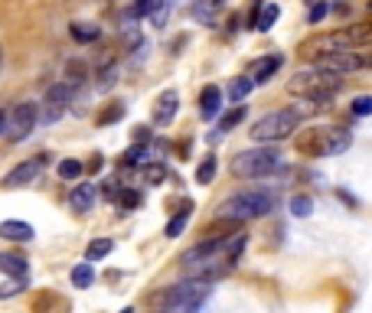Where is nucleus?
I'll list each match as a JSON object with an SVG mask.
<instances>
[{
    "label": "nucleus",
    "mask_w": 372,
    "mask_h": 313,
    "mask_svg": "<svg viewBox=\"0 0 372 313\" xmlns=\"http://www.w3.org/2000/svg\"><path fill=\"white\" fill-rule=\"evenodd\" d=\"M82 170H86V167H82L79 160H59V167H56V173H59L63 180H72V183L82 176Z\"/></svg>",
    "instance_id": "32"
},
{
    "label": "nucleus",
    "mask_w": 372,
    "mask_h": 313,
    "mask_svg": "<svg viewBox=\"0 0 372 313\" xmlns=\"http://www.w3.org/2000/svg\"><path fill=\"white\" fill-rule=\"evenodd\" d=\"M281 167H284V153L271 144H258L252 151L232 157V176H238V180H265Z\"/></svg>",
    "instance_id": "3"
},
{
    "label": "nucleus",
    "mask_w": 372,
    "mask_h": 313,
    "mask_svg": "<svg viewBox=\"0 0 372 313\" xmlns=\"http://www.w3.org/2000/svg\"><path fill=\"white\" fill-rule=\"evenodd\" d=\"M33 235H36V232H33L30 222H17V219L0 222V238H7V242H30Z\"/></svg>",
    "instance_id": "18"
},
{
    "label": "nucleus",
    "mask_w": 372,
    "mask_h": 313,
    "mask_svg": "<svg viewBox=\"0 0 372 313\" xmlns=\"http://www.w3.org/2000/svg\"><path fill=\"white\" fill-rule=\"evenodd\" d=\"M0 268L13 278H26V258H20V255H0Z\"/></svg>",
    "instance_id": "27"
},
{
    "label": "nucleus",
    "mask_w": 372,
    "mask_h": 313,
    "mask_svg": "<svg viewBox=\"0 0 372 313\" xmlns=\"http://www.w3.org/2000/svg\"><path fill=\"white\" fill-rule=\"evenodd\" d=\"M118 82H121V65H118V62H105V65H98V76H95V88H98V95H108V92H115Z\"/></svg>",
    "instance_id": "15"
},
{
    "label": "nucleus",
    "mask_w": 372,
    "mask_h": 313,
    "mask_svg": "<svg viewBox=\"0 0 372 313\" xmlns=\"http://www.w3.org/2000/svg\"><path fill=\"white\" fill-rule=\"evenodd\" d=\"M294 147H298L300 157H310V160H317V157H330V128L314 124V128L298 130Z\"/></svg>",
    "instance_id": "8"
},
{
    "label": "nucleus",
    "mask_w": 372,
    "mask_h": 313,
    "mask_svg": "<svg viewBox=\"0 0 372 313\" xmlns=\"http://www.w3.org/2000/svg\"><path fill=\"white\" fill-rule=\"evenodd\" d=\"M307 3H320V0H307Z\"/></svg>",
    "instance_id": "42"
},
{
    "label": "nucleus",
    "mask_w": 372,
    "mask_h": 313,
    "mask_svg": "<svg viewBox=\"0 0 372 313\" xmlns=\"http://www.w3.org/2000/svg\"><path fill=\"white\" fill-rule=\"evenodd\" d=\"M242 121H245V105H238V101H235V108L225 111L223 118H219V124H216V137L229 134V130H232L235 124H242Z\"/></svg>",
    "instance_id": "20"
},
{
    "label": "nucleus",
    "mask_w": 372,
    "mask_h": 313,
    "mask_svg": "<svg viewBox=\"0 0 372 313\" xmlns=\"http://www.w3.org/2000/svg\"><path fill=\"white\" fill-rule=\"evenodd\" d=\"M219 111H223V88H219V85H206V88H202V95H200V115L206 121H213Z\"/></svg>",
    "instance_id": "13"
},
{
    "label": "nucleus",
    "mask_w": 372,
    "mask_h": 313,
    "mask_svg": "<svg viewBox=\"0 0 372 313\" xmlns=\"http://www.w3.org/2000/svg\"><path fill=\"white\" fill-rule=\"evenodd\" d=\"M277 17H281V7H277V3H261V0H258L255 17H252V26H255L258 33H268L271 26H275Z\"/></svg>",
    "instance_id": "16"
},
{
    "label": "nucleus",
    "mask_w": 372,
    "mask_h": 313,
    "mask_svg": "<svg viewBox=\"0 0 372 313\" xmlns=\"http://www.w3.org/2000/svg\"><path fill=\"white\" fill-rule=\"evenodd\" d=\"M72 40L75 43H95L98 36H102V26H95V23H72Z\"/></svg>",
    "instance_id": "22"
},
{
    "label": "nucleus",
    "mask_w": 372,
    "mask_h": 313,
    "mask_svg": "<svg viewBox=\"0 0 372 313\" xmlns=\"http://www.w3.org/2000/svg\"><path fill=\"white\" fill-rule=\"evenodd\" d=\"M20 284H26V278H10V281L0 287V297H13V294L20 291Z\"/></svg>",
    "instance_id": "39"
},
{
    "label": "nucleus",
    "mask_w": 372,
    "mask_h": 313,
    "mask_svg": "<svg viewBox=\"0 0 372 313\" xmlns=\"http://www.w3.org/2000/svg\"><path fill=\"white\" fill-rule=\"evenodd\" d=\"M216 176V157H206L200 163V170H196V183H213Z\"/></svg>",
    "instance_id": "34"
},
{
    "label": "nucleus",
    "mask_w": 372,
    "mask_h": 313,
    "mask_svg": "<svg viewBox=\"0 0 372 313\" xmlns=\"http://www.w3.org/2000/svg\"><path fill=\"white\" fill-rule=\"evenodd\" d=\"M350 111H353V115H356V118H369V115H372V98H369V95H359V98H353Z\"/></svg>",
    "instance_id": "35"
},
{
    "label": "nucleus",
    "mask_w": 372,
    "mask_h": 313,
    "mask_svg": "<svg viewBox=\"0 0 372 313\" xmlns=\"http://www.w3.org/2000/svg\"><path fill=\"white\" fill-rule=\"evenodd\" d=\"M167 10H170V0H134L131 17H147L154 26H160L167 20Z\"/></svg>",
    "instance_id": "12"
},
{
    "label": "nucleus",
    "mask_w": 372,
    "mask_h": 313,
    "mask_svg": "<svg viewBox=\"0 0 372 313\" xmlns=\"http://www.w3.org/2000/svg\"><path fill=\"white\" fill-rule=\"evenodd\" d=\"M330 10H333V7H330L327 0H320V3H310V13H307V20H310V23H320V20H323V17H327Z\"/></svg>",
    "instance_id": "36"
},
{
    "label": "nucleus",
    "mask_w": 372,
    "mask_h": 313,
    "mask_svg": "<svg viewBox=\"0 0 372 313\" xmlns=\"http://www.w3.org/2000/svg\"><path fill=\"white\" fill-rule=\"evenodd\" d=\"M7 121H10V111L0 108V137H7Z\"/></svg>",
    "instance_id": "40"
},
{
    "label": "nucleus",
    "mask_w": 372,
    "mask_h": 313,
    "mask_svg": "<svg viewBox=\"0 0 372 313\" xmlns=\"http://www.w3.org/2000/svg\"><path fill=\"white\" fill-rule=\"evenodd\" d=\"M216 3H219V0H196V3H193V17H196L200 23H213L216 20Z\"/></svg>",
    "instance_id": "31"
},
{
    "label": "nucleus",
    "mask_w": 372,
    "mask_h": 313,
    "mask_svg": "<svg viewBox=\"0 0 372 313\" xmlns=\"http://www.w3.org/2000/svg\"><path fill=\"white\" fill-rule=\"evenodd\" d=\"M46 170V153H36V157H30V160H23V163H17L7 176H3V186L7 189H17V186H26V183H33L40 173Z\"/></svg>",
    "instance_id": "10"
},
{
    "label": "nucleus",
    "mask_w": 372,
    "mask_h": 313,
    "mask_svg": "<svg viewBox=\"0 0 372 313\" xmlns=\"http://www.w3.org/2000/svg\"><path fill=\"white\" fill-rule=\"evenodd\" d=\"M327 105L323 101H314V98H304L300 105H291V108H281V111H268L265 118H258L252 124V141L255 144H281L287 141L294 130L304 124L307 118H314L317 111H323Z\"/></svg>",
    "instance_id": "1"
},
{
    "label": "nucleus",
    "mask_w": 372,
    "mask_h": 313,
    "mask_svg": "<svg viewBox=\"0 0 372 313\" xmlns=\"http://www.w3.org/2000/svg\"><path fill=\"white\" fill-rule=\"evenodd\" d=\"M369 10H372V0H369Z\"/></svg>",
    "instance_id": "43"
},
{
    "label": "nucleus",
    "mask_w": 372,
    "mask_h": 313,
    "mask_svg": "<svg viewBox=\"0 0 372 313\" xmlns=\"http://www.w3.org/2000/svg\"><path fill=\"white\" fill-rule=\"evenodd\" d=\"M147 160H154V147H147L144 141L128 147V153H124V163H131V167H140V163H147Z\"/></svg>",
    "instance_id": "25"
},
{
    "label": "nucleus",
    "mask_w": 372,
    "mask_h": 313,
    "mask_svg": "<svg viewBox=\"0 0 372 313\" xmlns=\"http://www.w3.org/2000/svg\"><path fill=\"white\" fill-rule=\"evenodd\" d=\"M118 203L124 205V209H134V205H140V193H134V189H124V193L118 196Z\"/></svg>",
    "instance_id": "38"
},
{
    "label": "nucleus",
    "mask_w": 372,
    "mask_h": 313,
    "mask_svg": "<svg viewBox=\"0 0 372 313\" xmlns=\"http://www.w3.org/2000/svg\"><path fill=\"white\" fill-rule=\"evenodd\" d=\"M209 297H213V281L193 278V281L167 287V294L160 297V303H163V310H170V313H193V310H200V307H206Z\"/></svg>",
    "instance_id": "5"
},
{
    "label": "nucleus",
    "mask_w": 372,
    "mask_h": 313,
    "mask_svg": "<svg viewBox=\"0 0 372 313\" xmlns=\"http://www.w3.org/2000/svg\"><path fill=\"white\" fill-rule=\"evenodd\" d=\"M190 212H193V205L183 203V209L170 219V222H167V228H163V232H167V238H180V232L186 228V222H190Z\"/></svg>",
    "instance_id": "23"
},
{
    "label": "nucleus",
    "mask_w": 372,
    "mask_h": 313,
    "mask_svg": "<svg viewBox=\"0 0 372 313\" xmlns=\"http://www.w3.org/2000/svg\"><path fill=\"white\" fill-rule=\"evenodd\" d=\"M310 212H314V203H310V196H294V199H291V216L307 219Z\"/></svg>",
    "instance_id": "33"
},
{
    "label": "nucleus",
    "mask_w": 372,
    "mask_h": 313,
    "mask_svg": "<svg viewBox=\"0 0 372 313\" xmlns=\"http://www.w3.org/2000/svg\"><path fill=\"white\" fill-rule=\"evenodd\" d=\"M92 281H95V271H92V261H86V264H79V268H72V284L79 287V291H86V287H92Z\"/></svg>",
    "instance_id": "29"
},
{
    "label": "nucleus",
    "mask_w": 372,
    "mask_h": 313,
    "mask_svg": "<svg viewBox=\"0 0 372 313\" xmlns=\"http://www.w3.org/2000/svg\"><path fill=\"white\" fill-rule=\"evenodd\" d=\"M95 196H98V186L95 183H79L69 196V205H72V212H88L92 205H95Z\"/></svg>",
    "instance_id": "14"
},
{
    "label": "nucleus",
    "mask_w": 372,
    "mask_h": 313,
    "mask_svg": "<svg viewBox=\"0 0 372 313\" xmlns=\"http://www.w3.org/2000/svg\"><path fill=\"white\" fill-rule=\"evenodd\" d=\"M281 65H284V56H277V53H275V56H261V59L255 62V69H252V78H255V85H265V82L275 76Z\"/></svg>",
    "instance_id": "17"
},
{
    "label": "nucleus",
    "mask_w": 372,
    "mask_h": 313,
    "mask_svg": "<svg viewBox=\"0 0 372 313\" xmlns=\"http://www.w3.org/2000/svg\"><path fill=\"white\" fill-rule=\"evenodd\" d=\"M277 209V196L265 193V189H242V193H232L219 205V216L235 219V222H248V219H261L268 212Z\"/></svg>",
    "instance_id": "4"
},
{
    "label": "nucleus",
    "mask_w": 372,
    "mask_h": 313,
    "mask_svg": "<svg viewBox=\"0 0 372 313\" xmlns=\"http://www.w3.org/2000/svg\"><path fill=\"white\" fill-rule=\"evenodd\" d=\"M353 46H372V23H356V26H346Z\"/></svg>",
    "instance_id": "28"
},
{
    "label": "nucleus",
    "mask_w": 372,
    "mask_h": 313,
    "mask_svg": "<svg viewBox=\"0 0 372 313\" xmlns=\"http://www.w3.org/2000/svg\"><path fill=\"white\" fill-rule=\"evenodd\" d=\"M252 88H255V78H252V76H242V78H235L232 85H229V98H232V101H245V98H248V92H252Z\"/></svg>",
    "instance_id": "30"
},
{
    "label": "nucleus",
    "mask_w": 372,
    "mask_h": 313,
    "mask_svg": "<svg viewBox=\"0 0 372 313\" xmlns=\"http://www.w3.org/2000/svg\"><path fill=\"white\" fill-rule=\"evenodd\" d=\"M69 101H72V85H69V82L49 85V92H46V98H43V115H40V121H43V124L59 121L65 111H69Z\"/></svg>",
    "instance_id": "9"
},
{
    "label": "nucleus",
    "mask_w": 372,
    "mask_h": 313,
    "mask_svg": "<svg viewBox=\"0 0 372 313\" xmlns=\"http://www.w3.org/2000/svg\"><path fill=\"white\" fill-rule=\"evenodd\" d=\"M350 33L346 30H337V33H314L307 36L304 43L298 46V56L304 62H320L323 56H333L340 53V49H350Z\"/></svg>",
    "instance_id": "6"
},
{
    "label": "nucleus",
    "mask_w": 372,
    "mask_h": 313,
    "mask_svg": "<svg viewBox=\"0 0 372 313\" xmlns=\"http://www.w3.org/2000/svg\"><path fill=\"white\" fill-rule=\"evenodd\" d=\"M121 115H124V105H111L105 115H98V121H102V124H115Z\"/></svg>",
    "instance_id": "37"
},
{
    "label": "nucleus",
    "mask_w": 372,
    "mask_h": 313,
    "mask_svg": "<svg viewBox=\"0 0 372 313\" xmlns=\"http://www.w3.org/2000/svg\"><path fill=\"white\" fill-rule=\"evenodd\" d=\"M177 111H180V92L177 88H163L157 95V101H154V124L157 128H167V124H173V118H177Z\"/></svg>",
    "instance_id": "11"
},
{
    "label": "nucleus",
    "mask_w": 372,
    "mask_h": 313,
    "mask_svg": "<svg viewBox=\"0 0 372 313\" xmlns=\"http://www.w3.org/2000/svg\"><path fill=\"white\" fill-rule=\"evenodd\" d=\"M340 88H343V76L330 72V69H320V65L304 69V72H298V76L287 82V92H291V95L314 98V101H323V105H330Z\"/></svg>",
    "instance_id": "2"
},
{
    "label": "nucleus",
    "mask_w": 372,
    "mask_h": 313,
    "mask_svg": "<svg viewBox=\"0 0 372 313\" xmlns=\"http://www.w3.org/2000/svg\"><path fill=\"white\" fill-rule=\"evenodd\" d=\"M0 69H3V49H0Z\"/></svg>",
    "instance_id": "41"
},
{
    "label": "nucleus",
    "mask_w": 372,
    "mask_h": 313,
    "mask_svg": "<svg viewBox=\"0 0 372 313\" xmlns=\"http://www.w3.org/2000/svg\"><path fill=\"white\" fill-rule=\"evenodd\" d=\"M36 121H40V105H36V101H20V105L10 111V121H7V137H10L13 144L26 141V137L33 134V128H36Z\"/></svg>",
    "instance_id": "7"
},
{
    "label": "nucleus",
    "mask_w": 372,
    "mask_h": 313,
    "mask_svg": "<svg viewBox=\"0 0 372 313\" xmlns=\"http://www.w3.org/2000/svg\"><path fill=\"white\" fill-rule=\"evenodd\" d=\"M111 248H115V242L111 238H95V242H88L86 248V261H102L111 255Z\"/></svg>",
    "instance_id": "24"
},
{
    "label": "nucleus",
    "mask_w": 372,
    "mask_h": 313,
    "mask_svg": "<svg viewBox=\"0 0 372 313\" xmlns=\"http://www.w3.org/2000/svg\"><path fill=\"white\" fill-rule=\"evenodd\" d=\"M138 176L144 180V183H150V186H160L163 180H167V167H163V163L147 160V163H140L138 167Z\"/></svg>",
    "instance_id": "19"
},
{
    "label": "nucleus",
    "mask_w": 372,
    "mask_h": 313,
    "mask_svg": "<svg viewBox=\"0 0 372 313\" xmlns=\"http://www.w3.org/2000/svg\"><path fill=\"white\" fill-rule=\"evenodd\" d=\"M353 144V134L346 128H330V157L333 153H343Z\"/></svg>",
    "instance_id": "26"
},
{
    "label": "nucleus",
    "mask_w": 372,
    "mask_h": 313,
    "mask_svg": "<svg viewBox=\"0 0 372 313\" xmlns=\"http://www.w3.org/2000/svg\"><path fill=\"white\" fill-rule=\"evenodd\" d=\"M86 78H88V69H86L82 59H69V62H65V82H69L72 88H82L86 85Z\"/></svg>",
    "instance_id": "21"
}]
</instances>
